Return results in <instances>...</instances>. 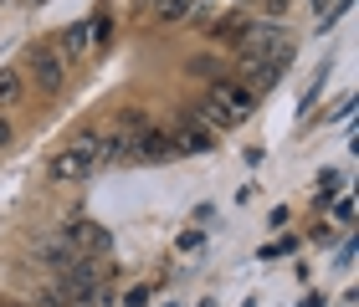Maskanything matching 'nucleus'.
<instances>
[{"label": "nucleus", "mask_w": 359, "mask_h": 307, "mask_svg": "<svg viewBox=\"0 0 359 307\" xmlns=\"http://www.w3.org/2000/svg\"><path fill=\"white\" fill-rule=\"evenodd\" d=\"M252 108H257V92H247L241 83H226V77H216L205 92V103L195 108V118H201L210 134H221V128H236L241 118H252Z\"/></svg>", "instance_id": "1"}, {"label": "nucleus", "mask_w": 359, "mask_h": 307, "mask_svg": "<svg viewBox=\"0 0 359 307\" xmlns=\"http://www.w3.org/2000/svg\"><path fill=\"white\" fill-rule=\"evenodd\" d=\"M195 246H201V231H195V225H190V231L180 236V251H195Z\"/></svg>", "instance_id": "16"}, {"label": "nucleus", "mask_w": 359, "mask_h": 307, "mask_svg": "<svg viewBox=\"0 0 359 307\" xmlns=\"http://www.w3.org/2000/svg\"><path fill=\"white\" fill-rule=\"evenodd\" d=\"M128 159H139V164H159V159H175V154H170V134H159V128H144L139 138H128Z\"/></svg>", "instance_id": "7"}, {"label": "nucleus", "mask_w": 359, "mask_h": 307, "mask_svg": "<svg viewBox=\"0 0 359 307\" xmlns=\"http://www.w3.org/2000/svg\"><path fill=\"white\" fill-rule=\"evenodd\" d=\"M154 15L165 26H180V21H190V15H201V0H154Z\"/></svg>", "instance_id": "10"}, {"label": "nucleus", "mask_w": 359, "mask_h": 307, "mask_svg": "<svg viewBox=\"0 0 359 307\" xmlns=\"http://www.w3.org/2000/svg\"><path fill=\"white\" fill-rule=\"evenodd\" d=\"M185 77H201V83H216V77H221V67H216L210 57H190V62H185Z\"/></svg>", "instance_id": "14"}, {"label": "nucleus", "mask_w": 359, "mask_h": 307, "mask_svg": "<svg viewBox=\"0 0 359 307\" xmlns=\"http://www.w3.org/2000/svg\"><path fill=\"white\" fill-rule=\"evenodd\" d=\"M210 149H216V134H210L195 113L170 134V154H175V159H201V154H210Z\"/></svg>", "instance_id": "6"}, {"label": "nucleus", "mask_w": 359, "mask_h": 307, "mask_svg": "<svg viewBox=\"0 0 359 307\" xmlns=\"http://www.w3.org/2000/svg\"><path fill=\"white\" fill-rule=\"evenodd\" d=\"M334 215H339V220H349V215H354V200H349V195H339V200H334Z\"/></svg>", "instance_id": "15"}, {"label": "nucleus", "mask_w": 359, "mask_h": 307, "mask_svg": "<svg viewBox=\"0 0 359 307\" xmlns=\"http://www.w3.org/2000/svg\"><path fill=\"white\" fill-rule=\"evenodd\" d=\"M52 292L67 302V307H108V277L97 271V262H72L52 271Z\"/></svg>", "instance_id": "3"}, {"label": "nucleus", "mask_w": 359, "mask_h": 307, "mask_svg": "<svg viewBox=\"0 0 359 307\" xmlns=\"http://www.w3.org/2000/svg\"><path fill=\"white\" fill-rule=\"evenodd\" d=\"M144 128H149V118H144V108H123V113H118V138H139Z\"/></svg>", "instance_id": "13"}, {"label": "nucleus", "mask_w": 359, "mask_h": 307, "mask_svg": "<svg viewBox=\"0 0 359 307\" xmlns=\"http://www.w3.org/2000/svg\"><path fill=\"white\" fill-rule=\"evenodd\" d=\"M62 236H67V246L83 256V262H103V256L113 251V236L97 220H67V225H62Z\"/></svg>", "instance_id": "5"}, {"label": "nucleus", "mask_w": 359, "mask_h": 307, "mask_svg": "<svg viewBox=\"0 0 359 307\" xmlns=\"http://www.w3.org/2000/svg\"><path fill=\"white\" fill-rule=\"evenodd\" d=\"M103 164H113L108 159V134H77L67 149H62L57 159H52V180L57 185H77V180H88V174H97Z\"/></svg>", "instance_id": "2"}, {"label": "nucleus", "mask_w": 359, "mask_h": 307, "mask_svg": "<svg viewBox=\"0 0 359 307\" xmlns=\"http://www.w3.org/2000/svg\"><path fill=\"white\" fill-rule=\"evenodd\" d=\"M210 36H216L221 46H236V52H241V46H247V36H252V21H247V15H226V21H216V31H210Z\"/></svg>", "instance_id": "8"}, {"label": "nucleus", "mask_w": 359, "mask_h": 307, "mask_svg": "<svg viewBox=\"0 0 359 307\" xmlns=\"http://www.w3.org/2000/svg\"><path fill=\"white\" fill-rule=\"evenodd\" d=\"M26 83H36V92H46V98H57L62 87H67V72H72V62L57 52V41L52 46H31L26 52Z\"/></svg>", "instance_id": "4"}, {"label": "nucleus", "mask_w": 359, "mask_h": 307, "mask_svg": "<svg viewBox=\"0 0 359 307\" xmlns=\"http://www.w3.org/2000/svg\"><path fill=\"white\" fill-rule=\"evenodd\" d=\"M287 6H292V0H267V10H272V15H283Z\"/></svg>", "instance_id": "18"}, {"label": "nucleus", "mask_w": 359, "mask_h": 307, "mask_svg": "<svg viewBox=\"0 0 359 307\" xmlns=\"http://www.w3.org/2000/svg\"><path fill=\"white\" fill-rule=\"evenodd\" d=\"M0 307H31V302H21V297H0Z\"/></svg>", "instance_id": "19"}, {"label": "nucleus", "mask_w": 359, "mask_h": 307, "mask_svg": "<svg viewBox=\"0 0 359 307\" xmlns=\"http://www.w3.org/2000/svg\"><path fill=\"white\" fill-rule=\"evenodd\" d=\"M277 72H283V62H247V92H262L277 83Z\"/></svg>", "instance_id": "12"}, {"label": "nucleus", "mask_w": 359, "mask_h": 307, "mask_svg": "<svg viewBox=\"0 0 359 307\" xmlns=\"http://www.w3.org/2000/svg\"><path fill=\"white\" fill-rule=\"evenodd\" d=\"M26 98V72L21 67H0V108H15Z\"/></svg>", "instance_id": "11"}, {"label": "nucleus", "mask_w": 359, "mask_h": 307, "mask_svg": "<svg viewBox=\"0 0 359 307\" xmlns=\"http://www.w3.org/2000/svg\"><path fill=\"white\" fill-rule=\"evenodd\" d=\"M11 143V118H6V108H0V149Z\"/></svg>", "instance_id": "17"}, {"label": "nucleus", "mask_w": 359, "mask_h": 307, "mask_svg": "<svg viewBox=\"0 0 359 307\" xmlns=\"http://www.w3.org/2000/svg\"><path fill=\"white\" fill-rule=\"evenodd\" d=\"M303 307H323V297H308V302H303Z\"/></svg>", "instance_id": "20"}, {"label": "nucleus", "mask_w": 359, "mask_h": 307, "mask_svg": "<svg viewBox=\"0 0 359 307\" xmlns=\"http://www.w3.org/2000/svg\"><path fill=\"white\" fill-rule=\"evenodd\" d=\"M88 41H93L88 21H72V26H62V36H57V52L72 62V57H83V52H88Z\"/></svg>", "instance_id": "9"}]
</instances>
